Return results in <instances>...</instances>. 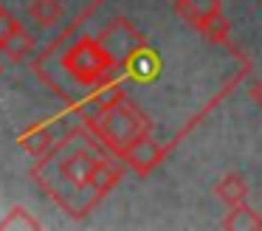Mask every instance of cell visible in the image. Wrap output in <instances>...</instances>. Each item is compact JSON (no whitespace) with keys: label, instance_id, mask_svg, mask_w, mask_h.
Listing matches in <instances>:
<instances>
[{"label":"cell","instance_id":"1","mask_svg":"<svg viewBox=\"0 0 262 231\" xmlns=\"http://www.w3.org/2000/svg\"><path fill=\"white\" fill-rule=\"evenodd\" d=\"M57 175H59V180L68 186V195L59 203H62L74 217H85L93 206H99V203L119 186L124 169H121L113 158L99 155V152L88 150V146H76L68 155L59 158Z\"/></svg>","mask_w":262,"mask_h":231},{"label":"cell","instance_id":"15","mask_svg":"<svg viewBox=\"0 0 262 231\" xmlns=\"http://www.w3.org/2000/svg\"><path fill=\"white\" fill-rule=\"evenodd\" d=\"M0 71H3V68H0Z\"/></svg>","mask_w":262,"mask_h":231},{"label":"cell","instance_id":"8","mask_svg":"<svg viewBox=\"0 0 262 231\" xmlns=\"http://www.w3.org/2000/svg\"><path fill=\"white\" fill-rule=\"evenodd\" d=\"M223 228L228 231H259L262 228V214L256 212L248 203H239V206H231L228 214L223 217Z\"/></svg>","mask_w":262,"mask_h":231},{"label":"cell","instance_id":"11","mask_svg":"<svg viewBox=\"0 0 262 231\" xmlns=\"http://www.w3.org/2000/svg\"><path fill=\"white\" fill-rule=\"evenodd\" d=\"M20 141H23V146H26L29 152H34V155H40V152L51 150V144H54L51 133H48L46 127H31V130H26Z\"/></svg>","mask_w":262,"mask_h":231},{"label":"cell","instance_id":"16","mask_svg":"<svg viewBox=\"0 0 262 231\" xmlns=\"http://www.w3.org/2000/svg\"><path fill=\"white\" fill-rule=\"evenodd\" d=\"M259 3H262V0H259Z\"/></svg>","mask_w":262,"mask_h":231},{"label":"cell","instance_id":"12","mask_svg":"<svg viewBox=\"0 0 262 231\" xmlns=\"http://www.w3.org/2000/svg\"><path fill=\"white\" fill-rule=\"evenodd\" d=\"M3 228H9V225H31V228H40V220L34 217H26V208H14V214L9 220H3Z\"/></svg>","mask_w":262,"mask_h":231},{"label":"cell","instance_id":"6","mask_svg":"<svg viewBox=\"0 0 262 231\" xmlns=\"http://www.w3.org/2000/svg\"><path fill=\"white\" fill-rule=\"evenodd\" d=\"M164 158H166V146L158 138H152V133H149V135H141L138 141H133L119 161H124L136 175L147 178L164 163Z\"/></svg>","mask_w":262,"mask_h":231},{"label":"cell","instance_id":"14","mask_svg":"<svg viewBox=\"0 0 262 231\" xmlns=\"http://www.w3.org/2000/svg\"><path fill=\"white\" fill-rule=\"evenodd\" d=\"M251 99H254L256 104H259V110H262V79L254 85V88H251Z\"/></svg>","mask_w":262,"mask_h":231},{"label":"cell","instance_id":"13","mask_svg":"<svg viewBox=\"0 0 262 231\" xmlns=\"http://www.w3.org/2000/svg\"><path fill=\"white\" fill-rule=\"evenodd\" d=\"M17 26H20L17 17H12L6 9H3V6H0V45H3V39H6L9 34H12L14 28H17Z\"/></svg>","mask_w":262,"mask_h":231},{"label":"cell","instance_id":"4","mask_svg":"<svg viewBox=\"0 0 262 231\" xmlns=\"http://www.w3.org/2000/svg\"><path fill=\"white\" fill-rule=\"evenodd\" d=\"M175 11L194 31H200V37L231 48V23L223 14L220 0H175Z\"/></svg>","mask_w":262,"mask_h":231},{"label":"cell","instance_id":"5","mask_svg":"<svg viewBox=\"0 0 262 231\" xmlns=\"http://www.w3.org/2000/svg\"><path fill=\"white\" fill-rule=\"evenodd\" d=\"M99 39H102V45L110 51V56L116 59L119 71H127V68H130L133 62L149 48L147 37H144L130 20H124V17H116V20L99 34Z\"/></svg>","mask_w":262,"mask_h":231},{"label":"cell","instance_id":"2","mask_svg":"<svg viewBox=\"0 0 262 231\" xmlns=\"http://www.w3.org/2000/svg\"><path fill=\"white\" fill-rule=\"evenodd\" d=\"M91 133L99 138V144H104L116 158L124 155V150L138 141L141 135L152 133V121L149 116L124 93V90H113L107 99H102L99 110L88 118Z\"/></svg>","mask_w":262,"mask_h":231},{"label":"cell","instance_id":"10","mask_svg":"<svg viewBox=\"0 0 262 231\" xmlns=\"http://www.w3.org/2000/svg\"><path fill=\"white\" fill-rule=\"evenodd\" d=\"M29 14L40 28H54L59 20H62L65 6H62V0H31Z\"/></svg>","mask_w":262,"mask_h":231},{"label":"cell","instance_id":"9","mask_svg":"<svg viewBox=\"0 0 262 231\" xmlns=\"http://www.w3.org/2000/svg\"><path fill=\"white\" fill-rule=\"evenodd\" d=\"M34 51V37H31L29 31H26L23 26H17L12 34H9L6 39H3V45H0V54H6L12 62H23L29 59V54Z\"/></svg>","mask_w":262,"mask_h":231},{"label":"cell","instance_id":"7","mask_svg":"<svg viewBox=\"0 0 262 231\" xmlns=\"http://www.w3.org/2000/svg\"><path fill=\"white\" fill-rule=\"evenodd\" d=\"M214 197L226 203V208L239 206V203L248 200V183H245V178L239 172H226L214 183Z\"/></svg>","mask_w":262,"mask_h":231},{"label":"cell","instance_id":"3","mask_svg":"<svg viewBox=\"0 0 262 231\" xmlns=\"http://www.w3.org/2000/svg\"><path fill=\"white\" fill-rule=\"evenodd\" d=\"M62 68L85 88H104L110 73L116 71V59L102 45L99 37H82L68 48L62 59Z\"/></svg>","mask_w":262,"mask_h":231}]
</instances>
